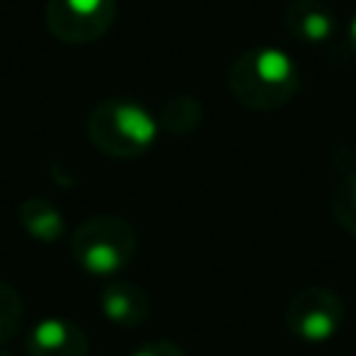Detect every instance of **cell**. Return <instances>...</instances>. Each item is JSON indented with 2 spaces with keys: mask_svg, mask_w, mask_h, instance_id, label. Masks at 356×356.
Here are the masks:
<instances>
[{
  "mask_svg": "<svg viewBox=\"0 0 356 356\" xmlns=\"http://www.w3.org/2000/svg\"><path fill=\"white\" fill-rule=\"evenodd\" d=\"M70 253L89 275H114L136 253V231L117 214H97L83 220L70 236Z\"/></svg>",
  "mask_w": 356,
  "mask_h": 356,
  "instance_id": "3",
  "label": "cell"
},
{
  "mask_svg": "<svg viewBox=\"0 0 356 356\" xmlns=\"http://www.w3.org/2000/svg\"><path fill=\"white\" fill-rule=\"evenodd\" d=\"M348 42H350V47L356 50V14L350 17V25H348Z\"/></svg>",
  "mask_w": 356,
  "mask_h": 356,
  "instance_id": "14",
  "label": "cell"
},
{
  "mask_svg": "<svg viewBox=\"0 0 356 356\" xmlns=\"http://www.w3.org/2000/svg\"><path fill=\"white\" fill-rule=\"evenodd\" d=\"M342 300L325 286H303L286 306V325L303 342H328L342 325Z\"/></svg>",
  "mask_w": 356,
  "mask_h": 356,
  "instance_id": "5",
  "label": "cell"
},
{
  "mask_svg": "<svg viewBox=\"0 0 356 356\" xmlns=\"http://www.w3.org/2000/svg\"><path fill=\"white\" fill-rule=\"evenodd\" d=\"M0 356H11V353H6V350H0Z\"/></svg>",
  "mask_w": 356,
  "mask_h": 356,
  "instance_id": "15",
  "label": "cell"
},
{
  "mask_svg": "<svg viewBox=\"0 0 356 356\" xmlns=\"http://www.w3.org/2000/svg\"><path fill=\"white\" fill-rule=\"evenodd\" d=\"M100 312L108 323L120 328H136L150 314V300L142 286L131 281H111L100 292Z\"/></svg>",
  "mask_w": 356,
  "mask_h": 356,
  "instance_id": "8",
  "label": "cell"
},
{
  "mask_svg": "<svg viewBox=\"0 0 356 356\" xmlns=\"http://www.w3.org/2000/svg\"><path fill=\"white\" fill-rule=\"evenodd\" d=\"M203 120V106L189 97V95H175L170 97L164 106H161V114H159V125H164L170 134L175 136H186L192 134Z\"/></svg>",
  "mask_w": 356,
  "mask_h": 356,
  "instance_id": "11",
  "label": "cell"
},
{
  "mask_svg": "<svg viewBox=\"0 0 356 356\" xmlns=\"http://www.w3.org/2000/svg\"><path fill=\"white\" fill-rule=\"evenodd\" d=\"M22 320H25V306L17 286L0 278V345H6L19 334Z\"/></svg>",
  "mask_w": 356,
  "mask_h": 356,
  "instance_id": "12",
  "label": "cell"
},
{
  "mask_svg": "<svg viewBox=\"0 0 356 356\" xmlns=\"http://www.w3.org/2000/svg\"><path fill=\"white\" fill-rule=\"evenodd\" d=\"M17 217L25 234L33 236L36 242L53 245L64 236V214L47 197H25L17 209Z\"/></svg>",
  "mask_w": 356,
  "mask_h": 356,
  "instance_id": "10",
  "label": "cell"
},
{
  "mask_svg": "<svg viewBox=\"0 0 356 356\" xmlns=\"http://www.w3.org/2000/svg\"><path fill=\"white\" fill-rule=\"evenodd\" d=\"M300 86L298 64L281 47H253L228 67V89L245 108L275 111L286 106Z\"/></svg>",
  "mask_w": 356,
  "mask_h": 356,
  "instance_id": "1",
  "label": "cell"
},
{
  "mask_svg": "<svg viewBox=\"0 0 356 356\" xmlns=\"http://www.w3.org/2000/svg\"><path fill=\"white\" fill-rule=\"evenodd\" d=\"M284 28L303 44H325L337 33V17L323 0H292L284 11Z\"/></svg>",
  "mask_w": 356,
  "mask_h": 356,
  "instance_id": "7",
  "label": "cell"
},
{
  "mask_svg": "<svg viewBox=\"0 0 356 356\" xmlns=\"http://www.w3.org/2000/svg\"><path fill=\"white\" fill-rule=\"evenodd\" d=\"M131 356H184V350L170 339H153V342H145L142 348H136Z\"/></svg>",
  "mask_w": 356,
  "mask_h": 356,
  "instance_id": "13",
  "label": "cell"
},
{
  "mask_svg": "<svg viewBox=\"0 0 356 356\" xmlns=\"http://www.w3.org/2000/svg\"><path fill=\"white\" fill-rule=\"evenodd\" d=\"M334 189H331V211L342 231L356 236V153L348 147L334 150Z\"/></svg>",
  "mask_w": 356,
  "mask_h": 356,
  "instance_id": "9",
  "label": "cell"
},
{
  "mask_svg": "<svg viewBox=\"0 0 356 356\" xmlns=\"http://www.w3.org/2000/svg\"><path fill=\"white\" fill-rule=\"evenodd\" d=\"M117 0H47L44 25L67 44L97 42L114 22Z\"/></svg>",
  "mask_w": 356,
  "mask_h": 356,
  "instance_id": "4",
  "label": "cell"
},
{
  "mask_svg": "<svg viewBox=\"0 0 356 356\" xmlns=\"http://www.w3.org/2000/svg\"><path fill=\"white\" fill-rule=\"evenodd\" d=\"M86 134L100 153L111 159H136L156 145L159 120L136 100L108 97L89 111Z\"/></svg>",
  "mask_w": 356,
  "mask_h": 356,
  "instance_id": "2",
  "label": "cell"
},
{
  "mask_svg": "<svg viewBox=\"0 0 356 356\" xmlns=\"http://www.w3.org/2000/svg\"><path fill=\"white\" fill-rule=\"evenodd\" d=\"M28 356H89L86 331L67 317H44L25 337Z\"/></svg>",
  "mask_w": 356,
  "mask_h": 356,
  "instance_id": "6",
  "label": "cell"
}]
</instances>
